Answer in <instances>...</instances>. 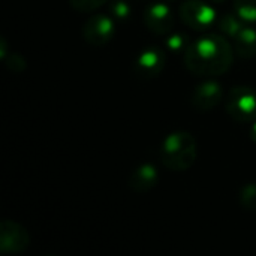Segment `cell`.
<instances>
[{
    "mask_svg": "<svg viewBox=\"0 0 256 256\" xmlns=\"http://www.w3.org/2000/svg\"><path fill=\"white\" fill-rule=\"evenodd\" d=\"M234 63V51L220 34H207L194 42L184 52L186 68L200 76H218L230 70Z\"/></svg>",
    "mask_w": 256,
    "mask_h": 256,
    "instance_id": "1",
    "label": "cell"
},
{
    "mask_svg": "<svg viewBox=\"0 0 256 256\" xmlns=\"http://www.w3.org/2000/svg\"><path fill=\"white\" fill-rule=\"evenodd\" d=\"M198 156V147L194 135L188 132H174L168 135L160 147L162 164L176 172L189 170Z\"/></svg>",
    "mask_w": 256,
    "mask_h": 256,
    "instance_id": "2",
    "label": "cell"
},
{
    "mask_svg": "<svg viewBox=\"0 0 256 256\" xmlns=\"http://www.w3.org/2000/svg\"><path fill=\"white\" fill-rule=\"evenodd\" d=\"M226 111L240 123L256 120V92L250 87H234L228 93Z\"/></svg>",
    "mask_w": 256,
    "mask_h": 256,
    "instance_id": "3",
    "label": "cell"
},
{
    "mask_svg": "<svg viewBox=\"0 0 256 256\" xmlns=\"http://www.w3.org/2000/svg\"><path fill=\"white\" fill-rule=\"evenodd\" d=\"M180 18L194 30H207L216 24V10L201 0H188L180 6Z\"/></svg>",
    "mask_w": 256,
    "mask_h": 256,
    "instance_id": "4",
    "label": "cell"
},
{
    "mask_svg": "<svg viewBox=\"0 0 256 256\" xmlns=\"http://www.w3.org/2000/svg\"><path fill=\"white\" fill-rule=\"evenodd\" d=\"M30 246L28 232L14 220H3L0 225V250L3 254H22Z\"/></svg>",
    "mask_w": 256,
    "mask_h": 256,
    "instance_id": "5",
    "label": "cell"
},
{
    "mask_svg": "<svg viewBox=\"0 0 256 256\" xmlns=\"http://www.w3.org/2000/svg\"><path fill=\"white\" fill-rule=\"evenodd\" d=\"M114 22L111 18L105 15H94L90 16L84 27H82V34L84 39L94 46H102L108 44L112 36H114Z\"/></svg>",
    "mask_w": 256,
    "mask_h": 256,
    "instance_id": "6",
    "label": "cell"
},
{
    "mask_svg": "<svg viewBox=\"0 0 256 256\" xmlns=\"http://www.w3.org/2000/svg\"><path fill=\"white\" fill-rule=\"evenodd\" d=\"M144 24L147 28L156 34H166L172 30L176 18L171 9L164 3H154L144 10Z\"/></svg>",
    "mask_w": 256,
    "mask_h": 256,
    "instance_id": "7",
    "label": "cell"
},
{
    "mask_svg": "<svg viewBox=\"0 0 256 256\" xmlns=\"http://www.w3.org/2000/svg\"><path fill=\"white\" fill-rule=\"evenodd\" d=\"M165 63H166L165 52L158 46H152L144 50L136 58L135 72L142 78H154L164 70Z\"/></svg>",
    "mask_w": 256,
    "mask_h": 256,
    "instance_id": "8",
    "label": "cell"
},
{
    "mask_svg": "<svg viewBox=\"0 0 256 256\" xmlns=\"http://www.w3.org/2000/svg\"><path fill=\"white\" fill-rule=\"evenodd\" d=\"M224 99V88L216 81H206L200 84L192 93V105L201 111H212Z\"/></svg>",
    "mask_w": 256,
    "mask_h": 256,
    "instance_id": "9",
    "label": "cell"
},
{
    "mask_svg": "<svg viewBox=\"0 0 256 256\" xmlns=\"http://www.w3.org/2000/svg\"><path fill=\"white\" fill-rule=\"evenodd\" d=\"M159 176H158V170L153 165H141L138 166L132 176L129 177V186L132 190L138 192V194H144L152 190L156 184H158Z\"/></svg>",
    "mask_w": 256,
    "mask_h": 256,
    "instance_id": "10",
    "label": "cell"
},
{
    "mask_svg": "<svg viewBox=\"0 0 256 256\" xmlns=\"http://www.w3.org/2000/svg\"><path fill=\"white\" fill-rule=\"evenodd\" d=\"M237 54L242 58H252L256 56V30L250 27H243L236 38Z\"/></svg>",
    "mask_w": 256,
    "mask_h": 256,
    "instance_id": "11",
    "label": "cell"
},
{
    "mask_svg": "<svg viewBox=\"0 0 256 256\" xmlns=\"http://www.w3.org/2000/svg\"><path fill=\"white\" fill-rule=\"evenodd\" d=\"M218 26H219V28L225 33V34H228V36H231V38H237V34L242 32V28L244 27L243 26V22H242V18L236 14V15H224L219 21H218Z\"/></svg>",
    "mask_w": 256,
    "mask_h": 256,
    "instance_id": "12",
    "label": "cell"
},
{
    "mask_svg": "<svg viewBox=\"0 0 256 256\" xmlns=\"http://www.w3.org/2000/svg\"><path fill=\"white\" fill-rule=\"evenodd\" d=\"M234 8L243 21H256V0H234Z\"/></svg>",
    "mask_w": 256,
    "mask_h": 256,
    "instance_id": "13",
    "label": "cell"
},
{
    "mask_svg": "<svg viewBox=\"0 0 256 256\" xmlns=\"http://www.w3.org/2000/svg\"><path fill=\"white\" fill-rule=\"evenodd\" d=\"M240 202L244 210L256 212V184L250 183L246 184L240 192Z\"/></svg>",
    "mask_w": 256,
    "mask_h": 256,
    "instance_id": "14",
    "label": "cell"
},
{
    "mask_svg": "<svg viewBox=\"0 0 256 256\" xmlns=\"http://www.w3.org/2000/svg\"><path fill=\"white\" fill-rule=\"evenodd\" d=\"M189 45H190V42H189L188 36L183 34V33H174L166 40L168 50L171 52H176V54L177 52H186V50L189 48Z\"/></svg>",
    "mask_w": 256,
    "mask_h": 256,
    "instance_id": "15",
    "label": "cell"
},
{
    "mask_svg": "<svg viewBox=\"0 0 256 256\" xmlns=\"http://www.w3.org/2000/svg\"><path fill=\"white\" fill-rule=\"evenodd\" d=\"M3 60L6 63V68L12 72L18 74L26 69V58L18 52H9V54H6V57Z\"/></svg>",
    "mask_w": 256,
    "mask_h": 256,
    "instance_id": "16",
    "label": "cell"
},
{
    "mask_svg": "<svg viewBox=\"0 0 256 256\" xmlns=\"http://www.w3.org/2000/svg\"><path fill=\"white\" fill-rule=\"evenodd\" d=\"M108 0H69L70 6L80 12H92L102 4H105Z\"/></svg>",
    "mask_w": 256,
    "mask_h": 256,
    "instance_id": "17",
    "label": "cell"
},
{
    "mask_svg": "<svg viewBox=\"0 0 256 256\" xmlns=\"http://www.w3.org/2000/svg\"><path fill=\"white\" fill-rule=\"evenodd\" d=\"M112 16L117 20H128L130 15V6L124 0H114L110 6Z\"/></svg>",
    "mask_w": 256,
    "mask_h": 256,
    "instance_id": "18",
    "label": "cell"
},
{
    "mask_svg": "<svg viewBox=\"0 0 256 256\" xmlns=\"http://www.w3.org/2000/svg\"><path fill=\"white\" fill-rule=\"evenodd\" d=\"M0 57H2V58L6 57V40H4V39L0 40Z\"/></svg>",
    "mask_w": 256,
    "mask_h": 256,
    "instance_id": "19",
    "label": "cell"
},
{
    "mask_svg": "<svg viewBox=\"0 0 256 256\" xmlns=\"http://www.w3.org/2000/svg\"><path fill=\"white\" fill-rule=\"evenodd\" d=\"M250 138H252V141L256 144V122L254 123V126L250 128Z\"/></svg>",
    "mask_w": 256,
    "mask_h": 256,
    "instance_id": "20",
    "label": "cell"
},
{
    "mask_svg": "<svg viewBox=\"0 0 256 256\" xmlns=\"http://www.w3.org/2000/svg\"><path fill=\"white\" fill-rule=\"evenodd\" d=\"M213 2H219L220 3V2H225V0H213Z\"/></svg>",
    "mask_w": 256,
    "mask_h": 256,
    "instance_id": "21",
    "label": "cell"
}]
</instances>
